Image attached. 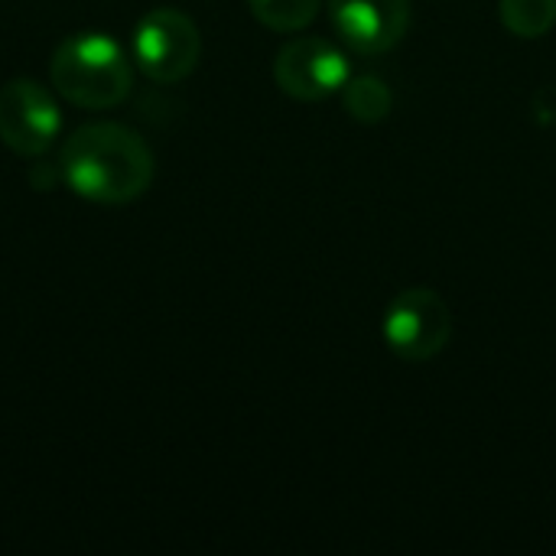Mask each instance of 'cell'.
<instances>
[{"label": "cell", "mask_w": 556, "mask_h": 556, "mask_svg": "<svg viewBox=\"0 0 556 556\" xmlns=\"http://www.w3.org/2000/svg\"><path fill=\"white\" fill-rule=\"evenodd\" d=\"M323 0H248L254 20L274 33H300L306 29L316 13H319Z\"/></svg>", "instance_id": "10"}, {"label": "cell", "mask_w": 556, "mask_h": 556, "mask_svg": "<svg viewBox=\"0 0 556 556\" xmlns=\"http://www.w3.org/2000/svg\"><path fill=\"white\" fill-rule=\"evenodd\" d=\"M55 166L62 186L94 205H127L140 199L156 176L150 143L117 121L75 127L62 143Z\"/></svg>", "instance_id": "1"}, {"label": "cell", "mask_w": 556, "mask_h": 556, "mask_svg": "<svg viewBox=\"0 0 556 556\" xmlns=\"http://www.w3.org/2000/svg\"><path fill=\"white\" fill-rule=\"evenodd\" d=\"M134 59L108 33H72L49 59V81L59 98L85 111L117 108L134 85Z\"/></svg>", "instance_id": "2"}, {"label": "cell", "mask_w": 556, "mask_h": 556, "mask_svg": "<svg viewBox=\"0 0 556 556\" xmlns=\"http://www.w3.org/2000/svg\"><path fill=\"white\" fill-rule=\"evenodd\" d=\"M453 339V309L430 287L397 293L384 313V342L404 362H430Z\"/></svg>", "instance_id": "4"}, {"label": "cell", "mask_w": 556, "mask_h": 556, "mask_svg": "<svg viewBox=\"0 0 556 556\" xmlns=\"http://www.w3.org/2000/svg\"><path fill=\"white\" fill-rule=\"evenodd\" d=\"M352 78L345 52L319 36L290 39L274 59V81L287 98L296 101H323L345 88Z\"/></svg>", "instance_id": "6"}, {"label": "cell", "mask_w": 556, "mask_h": 556, "mask_svg": "<svg viewBox=\"0 0 556 556\" xmlns=\"http://www.w3.org/2000/svg\"><path fill=\"white\" fill-rule=\"evenodd\" d=\"M329 20L352 52L384 55L410 29V0H329Z\"/></svg>", "instance_id": "7"}, {"label": "cell", "mask_w": 556, "mask_h": 556, "mask_svg": "<svg viewBox=\"0 0 556 556\" xmlns=\"http://www.w3.org/2000/svg\"><path fill=\"white\" fill-rule=\"evenodd\" d=\"M342 101L345 111L362 124H381L394 108V94L378 75H352L342 88Z\"/></svg>", "instance_id": "8"}, {"label": "cell", "mask_w": 556, "mask_h": 556, "mask_svg": "<svg viewBox=\"0 0 556 556\" xmlns=\"http://www.w3.org/2000/svg\"><path fill=\"white\" fill-rule=\"evenodd\" d=\"M62 130L55 94L33 78H10L0 88V143L16 156H42Z\"/></svg>", "instance_id": "5"}, {"label": "cell", "mask_w": 556, "mask_h": 556, "mask_svg": "<svg viewBox=\"0 0 556 556\" xmlns=\"http://www.w3.org/2000/svg\"><path fill=\"white\" fill-rule=\"evenodd\" d=\"M130 59L150 81L176 85L195 72L202 59V33L189 13L176 7H153L134 26Z\"/></svg>", "instance_id": "3"}, {"label": "cell", "mask_w": 556, "mask_h": 556, "mask_svg": "<svg viewBox=\"0 0 556 556\" xmlns=\"http://www.w3.org/2000/svg\"><path fill=\"white\" fill-rule=\"evenodd\" d=\"M498 13L518 39H541L554 29L556 0H498Z\"/></svg>", "instance_id": "9"}]
</instances>
